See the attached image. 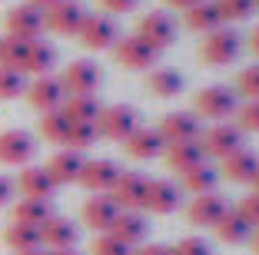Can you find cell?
<instances>
[{"mask_svg":"<svg viewBox=\"0 0 259 255\" xmlns=\"http://www.w3.org/2000/svg\"><path fill=\"white\" fill-rule=\"evenodd\" d=\"M236 110H239L236 90H229V86H223V83H216V86H203V90L193 96V113L203 116V120L226 123L229 116H236Z\"/></svg>","mask_w":259,"mask_h":255,"instance_id":"cell-1","label":"cell"},{"mask_svg":"<svg viewBox=\"0 0 259 255\" xmlns=\"http://www.w3.org/2000/svg\"><path fill=\"white\" fill-rule=\"evenodd\" d=\"M239 50H243L239 33L233 30V27H216V30L206 33L203 43H199V60H203L206 67H226V63H233L239 57Z\"/></svg>","mask_w":259,"mask_h":255,"instance_id":"cell-2","label":"cell"},{"mask_svg":"<svg viewBox=\"0 0 259 255\" xmlns=\"http://www.w3.org/2000/svg\"><path fill=\"white\" fill-rule=\"evenodd\" d=\"M140 126V113L126 103H113L103 106L97 116V133L100 139H113V143H126L130 133Z\"/></svg>","mask_w":259,"mask_h":255,"instance_id":"cell-3","label":"cell"},{"mask_svg":"<svg viewBox=\"0 0 259 255\" xmlns=\"http://www.w3.org/2000/svg\"><path fill=\"white\" fill-rule=\"evenodd\" d=\"M76 40L83 50H113V43L120 40V30H116V20L110 14H87L80 30H76Z\"/></svg>","mask_w":259,"mask_h":255,"instance_id":"cell-4","label":"cell"},{"mask_svg":"<svg viewBox=\"0 0 259 255\" xmlns=\"http://www.w3.org/2000/svg\"><path fill=\"white\" fill-rule=\"evenodd\" d=\"M100 83H103V70L93 60H73L60 73V86L67 96H97Z\"/></svg>","mask_w":259,"mask_h":255,"instance_id":"cell-5","label":"cell"},{"mask_svg":"<svg viewBox=\"0 0 259 255\" xmlns=\"http://www.w3.org/2000/svg\"><path fill=\"white\" fill-rule=\"evenodd\" d=\"M146 186H150V179H146L143 173H137V169H120L110 195H113V202L120 206V212H143Z\"/></svg>","mask_w":259,"mask_h":255,"instance_id":"cell-6","label":"cell"},{"mask_svg":"<svg viewBox=\"0 0 259 255\" xmlns=\"http://www.w3.org/2000/svg\"><path fill=\"white\" fill-rule=\"evenodd\" d=\"M199 146H203V156H213V159H226L229 152L243 149V129L236 123H213V126L199 133Z\"/></svg>","mask_w":259,"mask_h":255,"instance_id":"cell-7","label":"cell"},{"mask_svg":"<svg viewBox=\"0 0 259 255\" xmlns=\"http://www.w3.org/2000/svg\"><path fill=\"white\" fill-rule=\"evenodd\" d=\"M137 37L146 40L153 50L160 53V50H166V46L176 43V23L166 10H150V14H143L137 20Z\"/></svg>","mask_w":259,"mask_h":255,"instance_id":"cell-8","label":"cell"},{"mask_svg":"<svg viewBox=\"0 0 259 255\" xmlns=\"http://www.w3.org/2000/svg\"><path fill=\"white\" fill-rule=\"evenodd\" d=\"M83 17H87V7L80 0H57V4H50L44 10V27L60 33V37H76Z\"/></svg>","mask_w":259,"mask_h":255,"instance_id":"cell-9","label":"cell"},{"mask_svg":"<svg viewBox=\"0 0 259 255\" xmlns=\"http://www.w3.org/2000/svg\"><path fill=\"white\" fill-rule=\"evenodd\" d=\"M23 96H27V103L37 113H50V110H60L63 106L67 93H63V86H60V76L47 73V76H33V80L27 83Z\"/></svg>","mask_w":259,"mask_h":255,"instance_id":"cell-10","label":"cell"},{"mask_svg":"<svg viewBox=\"0 0 259 255\" xmlns=\"http://www.w3.org/2000/svg\"><path fill=\"white\" fill-rule=\"evenodd\" d=\"M4 30H7V37H17V40H40V33H44V10L30 7V4L10 7L7 17H4Z\"/></svg>","mask_w":259,"mask_h":255,"instance_id":"cell-11","label":"cell"},{"mask_svg":"<svg viewBox=\"0 0 259 255\" xmlns=\"http://www.w3.org/2000/svg\"><path fill=\"white\" fill-rule=\"evenodd\" d=\"M83 225L87 229H93L97 235H103V232H110L113 229V222H116V216H120V206L113 202V195L110 192H93L90 199L83 202Z\"/></svg>","mask_w":259,"mask_h":255,"instance_id":"cell-12","label":"cell"},{"mask_svg":"<svg viewBox=\"0 0 259 255\" xmlns=\"http://www.w3.org/2000/svg\"><path fill=\"white\" fill-rule=\"evenodd\" d=\"M37 156V139L27 129H4L0 133V163L4 166H27Z\"/></svg>","mask_w":259,"mask_h":255,"instance_id":"cell-13","label":"cell"},{"mask_svg":"<svg viewBox=\"0 0 259 255\" xmlns=\"http://www.w3.org/2000/svg\"><path fill=\"white\" fill-rule=\"evenodd\" d=\"M113 57L120 67L126 70H150L156 63V50H153L146 40H140L137 33H130V37H120L113 43Z\"/></svg>","mask_w":259,"mask_h":255,"instance_id":"cell-14","label":"cell"},{"mask_svg":"<svg viewBox=\"0 0 259 255\" xmlns=\"http://www.w3.org/2000/svg\"><path fill=\"white\" fill-rule=\"evenodd\" d=\"M183 206V189L169 179H150L146 186V199H143V209L153 212V216H169Z\"/></svg>","mask_w":259,"mask_h":255,"instance_id":"cell-15","label":"cell"},{"mask_svg":"<svg viewBox=\"0 0 259 255\" xmlns=\"http://www.w3.org/2000/svg\"><path fill=\"white\" fill-rule=\"evenodd\" d=\"M156 133L163 136V143H196L199 139V116L196 113H166L163 123L156 126Z\"/></svg>","mask_w":259,"mask_h":255,"instance_id":"cell-16","label":"cell"},{"mask_svg":"<svg viewBox=\"0 0 259 255\" xmlns=\"http://www.w3.org/2000/svg\"><path fill=\"white\" fill-rule=\"evenodd\" d=\"M226 199H223L220 192H206V195H193L190 206H186V219H190V225H199V229H213L216 222L223 219V212H226Z\"/></svg>","mask_w":259,"mask_h":255,"instance_id":"cell-17","label":"cell"},{"mask_svg":"<svg viewBox=\"0 0 259 255\" xmlns=\"http://www.w3.org/2000/svg\"><path fill=\"white\" fill-rule=\"evenodd\" d=\"M116 176H120V166H116L113 159H87L83 173H80V186L90 195L93 192H110Z\"/></svg>","mask_w":259,"mask_h":255,"instance_id":"cell-18","label":"cell"},{"mask_svg":"<svg viewBox=\"0 0 259 255\" xmlns=\"http://www.w3.org/2000/svg\"><path fill=\"white\" fill-rule=\"evenodd\" d=\"M76 239H80V225L57 212L40 225V245L47 248H76Z\"/></svg>","mask_w":259,"mask_h":255,"instance_id":"cell-19","label":"cell"},{"mask_svg":"<svg viewBox=\"0 0 259 255\" xmlns=\"http://www.w3.org/2000/svg\"><path fill=\"white\" fill-rule=\"evenodd\" d=\"M259 173V156L252 149H236L229 152L226 159H220V176L229 182H239V186H246V182H252V176Z\"/></svg>","mask_w":259,"mask_h":255,"instance_id":"cell-20","label":"cell"},{"mask_svg":"<svg viewBox=\"0 0 259 255\" xmlns=\"http://www.w3.org/2000/svg\"><path fill=\"white\" fill-rule=\"evenodd\" d=\"M83 152H73V149H60L50 156V163L44 166L47 173H50V179L57 182V189L60 186H70V182H80V173H83Z\"/></svg>","mask_w":259,"mask_h":255,"instance_id":"cell-21","label":"cell"},{"mask_svg":"<svg viewBox=\"0 0 259 255\" xmlns=\"http://www.w3.org/2000/svg\"><path fill=\"white\" fill-rule=\"evenodd\" d=\"M123 149H126V156H130V159H140V163H146V159L163 156L166 143H163V136L156 133V129H150V126H137L133 133H130V139L123 143Z\"/></svg>","mask_w":259,"mask_h":255,"instance_id":"cell-22","label":"cell"},{"mask_svg":"<svg viewBox=\"0 0 259 255\" xmlns=\"http://www.w3.org/2000/svg\"><path fill=\"white\" fill-rule=\"evenodd\" d=\"M17 189H20L23 199H44V202H50L57 192V182L50 179V173H47L44 166H23L20 179H17Z\"/></svg>","mask_w":259,"mask_h":255,"instance_id":"cell-23","label":"cell"},{"mask_svg":"<svg viewBox=\"0 0 259 255\" xmlns=\"http://www.w3.org/2000/svg\"><path fill=\"white\" fill-rule=\"evenodd\" d=\"M146 232H150V222H146L143 212H120L113 222V229H110V235H116V239L123 242V245H143L146 242Z\"/></svg>","mask_w":259,"mask_h":255,"instance_id":"cell-24","label":"cell"},{"mask_svg":"<svg viewBox=\"0 0 259 255\" xmlns=\"http://www.w3.org/2000/svg\"><path fill=\"white\" fill-rule=\"evenodd\" d=\"M163 156H166V166L173 169V173H180V176H186L190 169H196L199 163H206L199 139L196 143H173V146L163 149Z\"/></svg>","mask_w":259,"mask_h":255,"instance_id":"cell-25","label":"cell"},{"mask_svg":"<svg viewBox=\"0 0 259 255\" xmlns=\"http://www.w3.org/2000/svg\"><path fill=\"white\" fill-rule=\"evenodd\" d=\"M57 67V46L47 43V40H30L27 46V63H23V73L30 76H47Z\"/></svg>","mask_w":259,"mask_h":255,"instance_id":"cell-26","label":"cell"},{"mask_svg":"<svg viewBox=\"0 0 259 255\" xmlns=\"http://www.w3.org/2000/svg\"><path fill=\"white\" fill-rule=\"evenodd\" d=\"M146 90H150L153 96H160V99L180 96V93H183V76L176 73V70H169V67H153L150 73H146Z\"/></svg>","mask_w":259,"mask_h":255,"instance_id":"cell-27","label":"cell"},{"mask_svg":"<svg viewBox=\"0 0 259 255\" xmlns=\"http://www.w3.org/2000/svg\"><path fill=\"white\" fill-rule=\"evenodd\" d=\"M183 20H186V27H190L193 33H213L216 27H223L220 10H216L213 0H199V4H193L190 10H183Z\"/></svg>","mask_w":259,"mask_h":255,"instance_id":"cell-28","label":"cell"},{"mask_svg":"<svg viewBox=\"0 0 259 255\" xmlns=\"http://www.w3.org/2000/svg\"><path fill=\"white\" fill-rule=\"evenodd\" d=\"M213 232H216V239L226 242V245H243V242L252 235V229L243 222V216H239L236 209H226V212H223V219L213 225Z\"/></svg>","mask_w":259,"mask_h":255,"instance_id":"cell-29","label":"cell"},{"mask_svg":"<svg viewBox=\"0 0 259 255\" xmlns=\"http://www.w3.org/2000/svg\"><path fill=\"white\" fill-rule=\"evenodd\" d=\"M50 216H54V206L44 202V199H20V202L10 209V222L33 225V229H40Z\"/></svg>","mask_w":259,"mask_h":255,"instance_id":"cell-30","label":"cell"},{"mask_svg":"<svg viewBox=\"0 0 259 255\" xmlns=\"http://www.w3.org/2000/svg\"><path fill=\"white\" fill-rule=\"evenodd\" d=\"M216 186H220V169H213L209 163H199L196 169H190V173L183 176V182H180V189H183V192H193V195L216 192Z\"/></svg>","mask_w":259,"mask_h":255,"instance_id":"cell-31","label":"cell"},{"mask_svg":"<svg viewBox=\"0 0 259 255\" xmlns=\"http://www.w3.org/2000/svg\"><path fill=\"white\" fill-rule=\"evenodd\" d=\"M4 245H7L10 252H17V255L33 252V248H40V229H33V225H20V222H10L7 229H4Z\"/></svg>","mask_w":259,"mask_h":255,"instance_id":"cell-32","label":"cell"},{"mask_svg":"<svg viewBox=\"0 0 259 255\" xmlns=\"http://www.w3.org/2000/svg\"><path fill=\"white\" fill-rule=\"evenodd\" d=\"M63 116H67L70 123H97V116H100V99L97 96H67L63 99Z\"/></svg>","mask_w":259,"mask_h":255,"instance_id":"cell-33","label":"cell"},{"mask_svg":"<svg viewBox=\"0 0 259 255\" xmlns=\"http://www.w3.org/2000/svg\"><path fill=\"white\" fill-rule=\"evenodd\" d=\"M40 136L47 143H57L63 146L67 143V133H70V120L63 116V110H50V113H40Z\"/></svg>","mask_w":259,"mask_h":255,"instance_id":"cell-34","label":"cell"},{"mask_svg":"<svg viewBox=\"0 0 259 255\" xmlns=\"http://www.w3.org/2000/svg\"><path fill=\"white\" fill-rule=\"evenodd\" d=\"M27 46H30V40L0 37V67L23 73V63H27Z\"/></svg>","mask_w":259,"mask_h":255,"instance_id":"cell-35","label":"cell"},{"mask_svg":"<svg viewBox=\"0 0 259 255\" xmlns=\"http://www.w3.org/2000/svg\"><path fill=\"white\" fill-rule=\"evenodd\" d=\"M97 139H100L97 123H70V133H67V143H63V149L87 152L93 143H97Z\"/></svg>","mask_w":259,"mask_h":255,"instance_id":"cell-36","label":"cell"},{"mask_svg":"<svg viewBox=\"0 0 259 255\" xmlns=\"http://www.w3.org/2000/svg\"><path fill=\"white\" fill-rule=\"evenodd\" d=\"M213 4H216V10H220L223 27L239 23V20H249L252 10H256V0H213Z\"/></svg>","mask_w":259,"mask_h":255,"instance_id":"cell-37","label":"cell"},{"mask_svg":"<svg viewBox=\"0 0 259 255\" xmlns=\"http://www.w3.org/2000/svg\"><path fill=\"white\" fill-rule=\"evenodd\" d=\"M23 90H27L23 73L0 67V99H17V96H23Z\"/></svg>","mask_w":259,"mask_h":255,"instance_id":"cell-38","label":"cell"},{"mask_svg":"<svg viewBox=\"0 0 259 255\" xmlns=\"http://www.w3.org/2000/svg\"><path fill=\"white\" fill-rule=\"evenodd\" d=\"M236 96L259 99V67H256V63L246 67V70H239V76H236Z\"/></svg>","mask_w":259,"mask_h":255,"instance_id":"cell-39","label":"cell"},{"mask_svg":"<svg viewBox=\"0 0 259 255\" xmlns=\"http://www.w3.org/2000/svg\"><path fill=\"white\" fill-rule=\"evenodd\" d=\"M90 255H133V248H130V245H123V242L116 239V235L103 232V235H97V239H93Z\"/></svg>","mask_w":259,"mask_h":255,"instance_id":"cell-40","label":"cell"},{"mask_svg":"<svg viewBox=\"0 0 259 255\" xmlns=\"http://www.w3.org/2000/svg\"><path fill=\"white\" fill-rule=\"evenodd\" d=\"M236 126L243 133H259V99H246L236 110Z\"/></svg>","mask_w":259,"mask_h":255,"instance_id":"cell-41","label":"cell"},{"mask_svg":"<svg viewBox=\"0 0 259 255\" xmlns=\"http://www.w3.org/2000/svg\"><path fill=\"white\" fill-rule=\"evenodd\" d=\"M173 255H213V245L203 235H186L173 245Z\"/></svg>","mask_w":259,"mask_h":255,"instance_id":"cell-42","label":"cell"},{"mask_svg":"<svg viewBox=\"0 0 259 255\" xmlns=\"http://www.w3.org/2000/svg\"><path fill=\"white\" fill-rule=\"evenodd\" d=\"M236 212L243 216V222L249 225V229H259V192H249L243 199V202L236 206Z\"/></svg>","mask_w":259,"mask_h":255,"instance_id":"cell-43","label":"cell"},{"mask_svg":"<svg viewBox=\"0 0 259 255\" xmlns=\"http://www.w3.org/2000/svg\"><path fill=\"white\" fill-rule=\"evenodd\" d=\"M140 0H100V7L107 10L110 17H120V14H133Z\"/></svg>","mask_w":259,"mask_h":255,"instance_id":"cell-44","label":"cell"},{"mask_svg":"<svg viewBox=\"0 0 259 255\" xmlns=\"http://www.w3.org/2000/svg\"><path fill=\"white\" fill-rule=\"evenodd\" d=\"M133 255H173V248H169V245H160V242H150V245L143 242V245H140Z\"/></svg>","mask_w":259,"mask_h":255,"instance_id":"cell-45","label":"cell"},{"mask_svg":"<svg viewBox=\"0 0 259 255\" xmlns=\"http://www.w3.org/2000/svg\"><path fill=\"white\" fill-rule=\"evenodd\" d=\"M10 199H14V179L0 176V206H7Z\"/></svg>","mask_w":259,"mask_h":255,"instance_id":"cell-46","label":"cell"},{"mask_svg":"<svg viewBox=\"0 0 259 255\" xmlns=\"http://www.w3.org/2000/svg\"><path fill=\"white\" fill-rule=\"evenodd\" d=\"M169 7H176V10H190L193 4H199V0H166Z\"/></svg>","mask_w":259,"mask_h":255,"instance_id":"cell-47","label":"cell"},{"mask_svg":"<svg viewBox=\"0 0 259 255\" xmlns=\"http://www.w3.org/2000/svg\"><path fill=\"white\" fill-rule=\"evenodd\" d=\"M249 46H252V53L259 57V27H252V33H249Z\"/></svg>","mask_w":259,"mask_h":255,"instance_id":"cell-48","label":"cell"},{"mask_svg":"<svg viewBox=\"0 0 259 255\" xmlns=\"http://www.w3.org/2000/svg\"><path fill=\"white\" fill-rule=\"evenodd\" d=\"M27 4H30V7H37V10H47L50 4H57V0H27Z\"/></svg>","mask_w":259,"mask_h":255,"instance_id":"cell-49","label":"cell"},{"mask_svg":"<svg viewBox=\"0 0 259 255\" xmlns=\"http://www.w3.org/2000/svg\"><path fill=\"white\" fill-rule=\"evenodd\" d=\"M47 255H80V252H76V248H50Z\"/></svg>","mask_w":259,"mask_h":255,"instance_id":"cell-50","label":"cell"},{"mask_svg":"<svg viewBox=\"0 0 259 255\" xmlns=\"http://www.w3.org/2000/svg\"><path fill=\"white\" fill-rule=\"evenodd\" d=\"M249 242H252V252H259V229H256V232L249 235Z\"/></svg>","mask_w":259,"mask_h":255,"instance_id":"cell-51","label":"cell"},{"mask_svg":"<svg viewBox=\"0 0 259 255\" xmlns=\"http://www.w3.org/2000/svg\"><path fill=\"white\" fill-rule=\"evenodd\" d=\"M249 186H252V192H259V173L252 176V182H249Z\"/></svg>","mask_w":259,"mask_h":255,"instance_id":"cell-52","label":"cell"},{"mask_svg":"<svg viewBox=\"0 0 259 255\" xmlns=\"http://www.w3.org/2000/svg\"><path fill=\"white\" fill-rule=\"evenodd\" d=\"M23 255H47V252H40V248H33V252H23Z\"/></svg>","mask_w":259,"mask_h":255,"instance_id":"cell-53","label":"cell"},{"mask_svg":"<svg viewBox=\"0 0 259 255\" xmlns=\"http://www.w3.org/2000/svg\"><path fill=\"white\" fill-rule=\"evenodd\" d=\"M256 7H259V0H256Z\"/></svg>","mask_w":259,"mask_h":255,"instance_id":"cell-54","label":"cell"}]
</instances>
